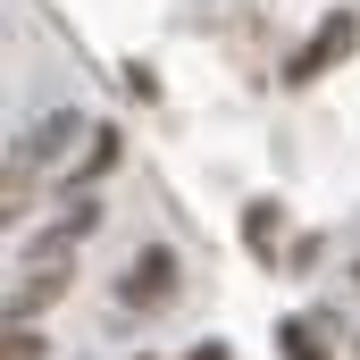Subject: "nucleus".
Segmentation results:
<instances>
[{
    "label": "nucleus",
    "instance_id": "nucleus-10",
    "mask_svg": "<svg viewBox=\"0 0 360 360\" xmlns=\"http://www.w3.org/2000/svg\"><path fill=\"white\" fill-rule=\"evenodd\" d=\"M193 360H226V344H201V352H193Z\"/></svg>",
    "mask_w": 360,
    "mask_h": 360
},
{
    "label": "nucleus",
    "instance_id": "nucleus-4",
    "mask_svg": "<svg viewBox=\"0 0 360 360\" xmlns=\"http://www.w3.org/2000/svg\"><path fill=\"white\" fill-rule=\"evenodd\" d=\"M76 134H92V126H84V117H76V109H51V117H42V126L25 134V151H17V160H25V168H59Z\"/></svg>",
    "mask_w": 360,
    "mask_h": 360
},
{
    "label": "nucleus",
    "instance_id": "nucleus-3",
    "mask_svg": "<svg viewBox=\"0 0 360 360\" xmlns=\"http://www.w3.org/2000/svg\"><path fill=\"white\" fill-rule=\"evenodd\" d=\"M59 293H68V260H42V252H34V260H25V276L8 285V327H25L34 310H51Z\"/></svg>",
    "mask_w": 360,
    "mask_h": 360
},
{
    "label": "nucleus",
    "instance_id": "nucleus-1",
    "mask_svg": "<svg viewBox=\"0 0 360 360\" xmlns=\"http://www.w3.org/2000/svg\"><path fill=\"white\" fill-rule=\"evenodd\" d=\"M352 42H360V17H352V8H335V17H327V25L285 59V84H319L327 68H344V59H352Z\"/></svg>",
    "mask_w": 360,
    "mask_h": 360
},
{
    "label": "nucleus",
    "instance_id": "nucleus-5",
    "mask_svg": "<svg viewBox=\"0 0 360 360\" xmlns=\"http://www.w3.org/2000/svg\"><path fill=\"white\" fill-rule=\"evenodd\" d=\"M117 151H126V143H117V126H92V134H84V151L68 160V193H92V184L117 168Z\"/></svg>",
    "mask_w": 360,
    "mask_h": 360
},
{
    "label": "nucleus",
    "instance_id": "nucleus-8",
    "mask_svg": "<svg viewBox=\"0 0 360 360\" xmlns=\"http://www.w3.org/2000/svg\"><path fill=\"white\" fill-rule=\"evenodd\" d=\"M243 235H252L260 252H276V201H252V210H243Z\"/></svg>",
    "mask_w": 360,
    "mask_h": 360
},
{
    "label": "nucleus",
    "instance_id": "nucleus-6",
    "mask_svg": "<svg viewBox=\"0 0 360 360\" xmlns=\"http://www.w3.org/2000/svg\"><path fill=\"white\" fill-rule=\"evenodd\" d=\"M92 226H101V201H92V193H76V201H68V218H59V226H42V260H68Z\"/></svg>",
    "mask_w": 360,
    "mask_h": 360
},
{
    "label": "nucleus",
    "instance_id": "nucleus-7",
    "mask_svg": "<svg viewBox=\"0 0 360 360\" xmlns=\"http://www.w3.org/2000/svg\"><path fill=\"white\" fill-rule=\"evenodd\" d=\"M276 352H285V360H327V344H319L302 319H285V327H276Z\"/></svg>",
    "mask_w": 360,
    "mask_h": 360
},
{
    "label": "nucleus",
    "instance_id": "nucleus-2",
    "mask_svg": "<svg viewBox=\"0 0 360 360\" xmlns=\"http://www.w3.org/2000/svg\"><path fill=\"white\" fill-rule=\"evenodd\" d=\"M176 252H168V243H151V252H134V269L117 276V302H126V310H160V302H168V293H176Z\"/></svg>",
    "mask_w": 360,
    "mask_h": 360
},
{
    "label": "nucleus",
    "instance_id": "nucleus-9",
    "mask_svg": "<svg viewBox=\"0 0 360 360\" xmlns=\"http://www.w3.org/2000/svg\"><path fill=\"white\" fill-rule=\"evenodd\" d=\"M0 360H51V344L34 335V319H25V327H8V352H0Z\"/></svg>",
    "mask_w": 360,
    "mask_h": 360
}]
</instances>
